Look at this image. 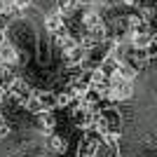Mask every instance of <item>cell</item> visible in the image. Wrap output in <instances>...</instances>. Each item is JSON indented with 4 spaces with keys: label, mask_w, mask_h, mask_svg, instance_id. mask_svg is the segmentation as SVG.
<instances>
[{
    "label": "cell",
    "mask_w": 157,
    "mask_h": 157,
    "mask_svg": "<svg viewBox=\"0 0 157 157\" xmlns=\"http://www.w3.org/2000/svg\"><path fill=\"white\" fill-rule=\"evenodd\" d=\"M98 150H101V143H98L96 138H92V136L82 138L80 145H78V155L80 157H98Z\"/></svg>",
    "instance_id": "obj_3"
},
{
    "label": "cell",
    "mask_w": 157,
    "mask_h": 157,
    "mask_svg": "<svg viewBox=\"0 0 157 157\" xmlns=\"http://www.w3.org/2000/svg\"><path fill=\"white\" fill-rule=\"evenodd\" d=\"M73 101H75V94H73V89L68 87L66 92L56 94V105H61V108H66V105H71Z\"/></svg>",
    "instance_id": "obj_8"
},
{
    "label": "cell",
    "mask_w": 157,
    "mask_h": 157,
    "mask_svg": "<svg viewBox=\"0 0 157 157\" xmlns=\"http://www.w3.org/2000/svg\"><path fill=\"white\" fill-rule=\"evenodd\" d=\"M155 42H157V35H155Z\"/></svg>",
    "instance_id": "obj_11"
},
{
    "label": "cell",
    "mask_w": 157,
    "mask_h": 157,
    "mask_svg": "<svg viewBox=\"0 0 157 157\" xmlns=\"http://www.w3.org/2000/svg\"><path fill=\"white\" fill-rule=\"evenodd\" d=\"M47 150L52 152V155H63L68 150V141L61 134H52V136L47 138Z\"/></svg>",
    "instance_id": "obj_5"
},
{
    "label": "cell",
    "mask_w": 157,
    "mask_h": 157,
    "mask_svg": "<svg viewBox=\"0 0 157 157\" xmlns=\"http://www.w3.org/2000/svg\"><path fill=\"white\" fill-rule=\"evenodd\" d=\"M38 122H40V129H45V131H54L56 129V117H54L52 110L38 113Z\"/></svg>",
    "instance_id": "obj_6"
},
{
    "label": "cell",
    "mask_w": 157,
    "mask_h": 157,
    "mask_svg": "<svg viewBox=\"0 0 157 157\" xmlns=\"http://www.w3.org/2000/svg\"><path fill=\"white\" fill-rule=\"evenodd\" d=\"M33 0H12V7H14V14H21L26 12V10H31Z\"/></svg>",
    "instance_id": "obj_9"
},
{
    "label": "cell",
    "mask_w": 157,
    "mask_h": 157,
    "mask_svg": "<svg viewBox=\"0 0 157 157\" xmlns=\"http://www.w3.org/2000/svg\"><path fill=\"white\" fill-rule=\"evenodd\" d=\"M124 5H136V0H124Z\"/></svg>",
    "instance_id": "obj_10"
},
{
    "label": "cell",
    "mask_w": 157,
    "mask_h": 157,
    "mask_svg": "<svg viewBox=\"0 0 157 157\" xmlns=\"http://www.w3.org/2000/svg\"><path fill=\"white\" fill-rule=\"evenodd\" d=\"M78 7H80V0H56V10H59L63 17H71Z\"/></svg>",
    "instance_id": "obj_7"
},
{
    "label": "cell",
    "mask_w": 157,
    "mask_h": 157,
    "mask_svg": "<svg viewBox=\"0 0 157 157\" xmlns=\"http://www.w3.org/2000/svg\"><path fill=\"white\" fill-rule=\"evenodd\" d=\"M131 96H134V85L131 82H117V85H110V89H108L110 101H129Z\"/></svg>",
    "instance_id": "obj_2"
},
{
    "label": "cell",
    "mask_w": 157,
    "mask_h": 157,
    "mask_svg": "<svg viewBox=\"0 0 157 157\" xmlns=\"http://www.w3.org/2000/svg\"><path fill=\"white\" fill-rule=\"evenodd\" d=\"M21 61V54L17 49V45H12L10 40L0 45V66H7V68H14V66H19Z\"/></svg>",
    "instance_id": "obj_1"
},
{
    "label": "cell",
    "mask_w": 157,
    "mask_h": 157,
    "mask_svg": "<svg viewBox=\"0 0 157 157\" xmlns=\"http://www.w3.org/2000/svg\"><path fill=\"white\" fill-rule=\"evenodd\" d=\"M80 24H82V31H89V28L98 26V24H103V17H101L96 10L87 7L85 12H82V17H80Z\"/></svg>",
    "instance_id": "obj_4"
}]
</instances>
